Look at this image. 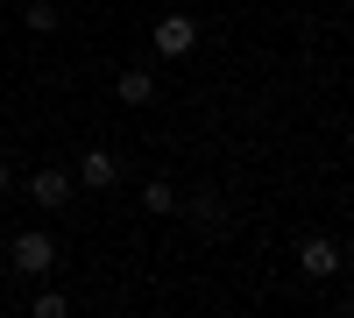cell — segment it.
<instances>
[{
  "mask_svg": "<svg viewBox=\"0 0 354 318\" xmlns=\"http://www.w3.org/2000/svg\"><path fill=\"white\" fill-rule=\"evenodd\" d=\"M113 177H121V156H113V149H85V156H78V184L106 191Z\"/></svg>",
  "mask_w": 354,
  "mask_h": 318,
  "instance_id": "277c9868",
  "label": "cell"
},
{
  "mask_svg": "<svg viewBox=\"0 0 354 318\" xmlns=\"http://www.w3.org/2000/svg\"><path fill=\"white\" fill-rule=\"evenodd\" d=\"M113 99H121V106H149L156 99V78L149 71H121V78H113Z\"/></svg>",
  "mask_w": 354,
  "mask_h": 318,
  "instance_id": "8992f818",
  "label": "cell"
},
{
  "mask_svg": "<svg viewBox=\"0 0 354 318\" xmlns=\"http://www.w3.org/2000/svg\"><path fill=\"white\" fill-rule=\"evenodd\" d=\"M8 262H15L21 276H50V262H57V241L28 226V234H15V255H8Z\"/></svg>",
  "mask_w": 354,
  "mask_h": 318,
  "instance_id": "7a4b0ae2",
  "label": "cell"
},
{
  "mask_svg": "<svg viewBox=\"0 0 354 318\" xmlns=\"http://www.w3.org/2000/svg\"><path fill=\"white\" fill-rule=\"evenodd\" d=\"M347 156H354V141H347Z\"/></svg>",
  "mask_w": 354,
  "mask_h": 318,
  "instance_id": "7c38bea8",
  "label": "cell"
},
{
  "mask_svg": "<svg viewBox=\"0 0 354 318\" xmlns=\"http://www.w3.org/2000/svg\"><path fill=\"white\" fill-rule=\"evenodd\" d=\"M298 276H312V283H326V276H340V248H333L326 234H312V241L298 248Z\"/></svg>",
  "mask_w": 354,
  "mask_h": 318,
  "instance_id": "3957f363",
  "label": "cell"
},
{
  "mask_svg": "<svg viewBox=\"0 0 354 318\" xmlns=\"http://www.w3.org/2000/svg\"><path fill=\"white\" fill-rule=\"evenodd\" d=\"M0 191H8V163H0Z\"/></svg>",
  "mask_w": 354,
  "mask_h": 318,
  "instance_id": "8fae6325",
  "label": "cell"
},
{
  "mask_svg": "<svg viewBox=\"0 0 354 318\" xmlns=\"http://www.w3.org/2000/svg\"><path fill=\"white\" fill-rule=\"evenodd\" d=\"M149 43H156V57H192V50H198V21H192V14H163V21L149 28Z\"/></svg>",
  "mask_w": 354,
  "mask_h": 318,
  "instance_id": "6da1fadb",
  "label": "cell"
},
{
  "mask_svg": "<svg viewBox=\"0 0 354 318\" xmlns=\"http://www.w3.org/2000/svg\"><path fill=\"white\" fill-rule=\"evenodd\" d=\"M28 28H36V36L57 28V0H28Z\"/></svg>",
  "mask_w": 354,
  "mask_h": 318,
  "instance_id": "9c48e42d",
  "label": "cell"
},
{
  "mask_svg": "<svg viewBox=\"0 0 354 318\" xmlns=\"http://www.w3.org/2000/svg\"><path fill=\"white\" fill-rule=\"evenodd\" d=\"M347 206H354V191H347Z\"/></svg>",
  "mask_w": 354,
  "mask_h": 318,
  "instance_id": "4fadbf2b",
  "label": "cell"
},
{
  "mask_svg": "<svg viewBox=\"0 0 354 318\" xmlns=\"http://www.w3.org/2000/svg\"><path fill=\"white\" fill-rule=\"evenodd\" d=\"M142 206H149V212H177V191L156 177V184H142Z\"/></svg>",
  "mask_w": 354,
  "mask_h": 318,
  "instance_id": "ba28073f",
  "label": "cell"
},
{
  "mask_svg": "<svg viewBox=\"0 0 354 318\" xmlns=\"http://www.w3.org/2000/svg\"><path fill=\"white\" fill-rule=\"evenodd\" d=\"M347 304H354V297H347Z\"/></svg>",
  "mask_w": 354,
  "mask_h": 318,
  "instance_id": "5bb4252c",
  "label": "cell"
},
{
  "mask_svg": "<svg viewBox=\"0 0 354 318\" xmlns=\"http://www.w3.org/2000/svg\"><path fill=\"white\" fill-rule=\"evenodd\" d=\"M36 311H43V318H64L71 304H64V290H43V297H36Z\"/></svg>",
  "mask_w": 354,
  "mask_h": 318,
  "instance_id": "30bf717a",
  "label": "cell"
},
{
  "mask_svg": "<svg viewBox=\"0 0 354 318\" xmlns=\"http://www.w3.org/2000/svg\"><path fill=\"white\" fill-rule=\"evenodd\" d=\"M28 198H36V206H64L71 177H64V170H36V177H28Z\"/></svg>",
  "mask_w": 354,
  "mask_h": 318,
  "instance_id": "5b68a950",
  "label": "cell"
},
{
  "mask_svg": "<svg viewBox=\"0 0 354 318\" xmlns=\"http://www.w3.org/2000/svg\"><path fill=\"white\" fill-rule=\"evenodd\" d=\"M192 226H205V234H220V198H213V191H198V198H192Z\"/></svg>",
  "mask_w": 354,
  "mask_h": 318,
  "instance_id": "52a82bcc",
  "label": "cell"
}]
</instances>
